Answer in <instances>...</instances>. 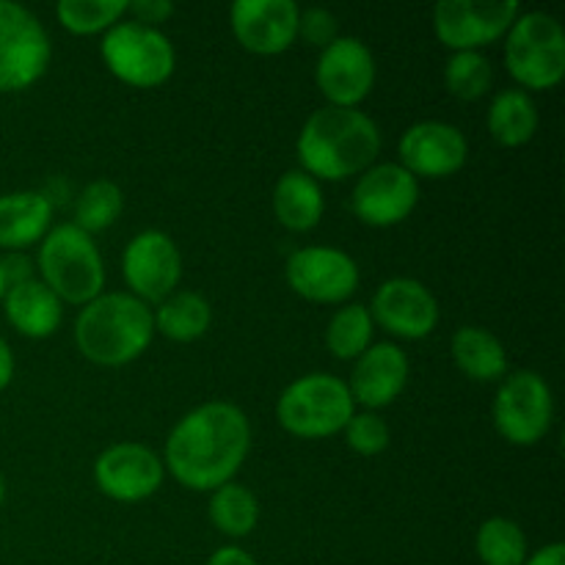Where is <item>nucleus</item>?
I'll list each match as a JSON object with an SVG mask.
<instances>
[{"instance_id":"4","label":"nucleus","mask_w":565,"mask_h":565,"mask_svg":"<svg viewBox=\"0 0 565 565\" xmlns=\"http://www.w3.org/2000/svg\"><path fill=\"white\" fill-rule=\"evenodd\" d=\"M39 270L58 301L86 307L88 301L103 296V254L94 237L75 224H58L44 235L39 246Z\"/></svg>"},{"instance_id":"20","label":"nucleus","mask_w":565,"mask_h":565,"mask_svg":"<svg viewBox=\"0 0 565 565\" xmlns=\"http://www.w3.org/2000/svg\"><path fill=\"white\" fill-rule=\"evenodd\" d=\"M53 221V204L44 193L17 191L0 196V248L22 252L44 241Z\"/></svg>"},{"instance_id":"26","label":"nucleus","mask_w":565,"mask_h":565,"mask_svg":"<svg viewBox=\"0 0 565 565\" xmlns=\"http://www.w3.org/2000/svg\"><path fill=\"white\" fill-rule=\"evenodd\" d=\"M210 522L230 539H246L259 522V502L252 489L235 483H224L210 497Z\"/></svg>"},{"instance_id":"27","label":"nucleus","mask_w":565,"mask_h":565,"mask_svg":"<svg viewBox=\"0 0 565 565\" xmlns=\"http://www.w3.org/2000/svg\"><path fill=\"white\" fill-rule=\"evenodd\" d=\"M475 550L483 565H524L527 561V539L513 519H486L475 539Z\"/></svg>"},{"instance_id":"28","label":"nucleus","mask_w":565,"mask_h":565,"mask_svg":"<svg viewBox=\"0 0 565 565\" xmlns=\"http://www.w3.org/2000/svg\"><path fill=\"white\" fill-rule=\"evenodd\" d=\"M125 210V193L116 182L94 180L81 191L75 202V226L86 235L103 232L119 221Z\"/></svg>"},{"instance_id":"6","label":"nucleus","mask_w":565,"mask_h":565,"mask_svg":"<svg viewBox=\"0 0 565 565\" xmlns=\"http://www.w3.org/2000/svg\"><path fill=\"white\" fill-rule=\"evenodd\" d=\"M508 72L524 88H555L565 75V31L561 20L546 11H527L508 28Z\"/></svg>"},{"instance_id":"34","label":"nucleus","mask_w":565,"mask_h":565,"mask_svg":"<svg viewBox=\"0 0 565 565\" xmlns=\"http://www.w3.org/2000/svg\"><path fill=\"white\" fill-rule=\"evenodd\" d=\"M127 11H132L136 22L154 28L174 14V3H169V0H132V3H127Z\"/></svg>"},{"instance_id":"36","label":"nucleus","mask_w":565,"mask_h":565,"mask_svg":"<svg viewBox=\"0 0 565 565\" xmlns=\"http://www.w3.org/2000/svg\"><path fill=\"white\" fill-rule=\"evenodd\" d=\"M524 565H565V546L561 544V541L541 546L535 555H527Z\"/></svg>"},{"instance_id":"9","label":"nucleus","mask_w":565,"mask_h":565,"mask_svg":"<svg viewBox=\"0 0 565 565\" xmlns=\"http://www.w3.org/2000/svg\"><path fill=\"white\" fill-rule=\"evenodd\" d=\"M494 425L511 445L533 447L550 434L555 397L550 384L533 370H519L502 381L494 397Z\"/></svg>"},{"instance_id":"12","label":"nucleus","mask_w":565,"mask_h":565,"mask_svg":"<svg viewBox=\"0 0 565 565\" xmlns=\"http://www.w3.org/2000/svg\"><path fill=\"white\" fill-rule=\"evenodd\" d=\"M287 285L315 303H342L359 287V265L334 246H307L287 257Z\"/></svg>"},{"instance_id":"10","label":"nucleus","mask_w":565,"mask_h":565,"mask_svg":"<svg viewBox=\"0 0 565 565\" xmlns=\"http://www.w3.org/2000/svg\"><path fill=\"white\" fill-rule=\"evenodd\" d=\"M121 274L132 290L130 296L143 303H160L180 285L182 254L166 232H138L121 254Z\"/></svg>"},{"instance_id":"5","label":"nucleus","mask_w":565,"mask_h":565,"mask_svg":"<svg viewBox=\"0 0 565 565\" xmlns=\"http://www.w3.org/2000/svg\"><path fill=\"white\" fill-rule=\"evenodd\" d=\"M351 390L331 373H309L292 381L276 403V419L298 439H326L345 430L353 417Z\"/></svg>"},{"instance_id":"35","label":"nucleus","mask_w":565,"mask_h":565,"mask_svg":"<svg viewBox=\"0 0 565 565\" xmlns=\"http://www.w3.org/2000/svg\"><path fill=\"white\" fill-rule=\"evenodd\" d=\"M207 565H257V561L241 546H221L210 555Z\"/></svg>"},{"instance_id":"39","label":"nucleus","mask_w":565,"mask_h":565,"mask_svg":"<svg viewBox=\"0 0 565 565\" xmlns=\"http://www.w3.org/2000/svg\"><path fill=\"white\" fill-rule=\"evenodd\" d=\"M3 500H6V480L3 475H0V505H3Z\"/></svg>"},{"instance_id":"2","label":"nucleus","mask_w":565,"mask_h":565,"mask_svg":"<svg viewBox=\"0 0 565 565\" xmlns=\"http://www.w3.org/2000/svg\"><path fill=\"white\" fill-rule=\"evenodd\" d=\"M298 160L315 180L340 182L364 174L381 152V130L364 110L323 105L298 136Z\"/></svg>"},{"instance_id":"29","label":"nucleus","mask_w":565,"mask_h":565,"mask_svg":"<svg viewBox=\"0 0 565 565\" xmlns=\"http://www.w3.org/2000/svg\"><path fill=\"white\" fill-rule=\"evenodd\" d=\"M373 318L362 303H348L337 309L326 329V345L337 359H359L373 342Z\"/></svg>"},{"instance_id":"7","label":"nucleus","mask_w":565,"mask_h":565,"mask_svg":"<svg viewBox=\"0 0 565 565\" xmlns=\"http://www.w3.org/2000/svg\"><path fill=\"white\" fill-rule=\"evenodd\" d=\"M105 66L119 81L138 88L160 86L171 77L177 64L174 44L160 28L141 25L136 20L116 22L108 28L99 44Z\"/></svg>"},{"instance_id":"23","label":"nucleus","mask_w":565,"mask_h":565,"mask_svg":"<svg viewBox=\"0 0 565 565\" xmlns=\"http://www.w3.org/2000/svg\"><path fill=\"white\" fill-rule=\"evenodd\" d=\"M452 359L472 381H497L508 373V353L500 337L480 326H463L452 337Z\"/></svg>"},{"instance_id":"17","label":"nucleus","mask_w":565,"mask_h":565,"mask_svg":"<svg viewBox=\"0 0 565 565\" xmlns=\"http://www.w3.org/2000/svg\"><path fill=\"white\" fill-rule=\"evenodd\" d=\"M401 166L414 177L441 180L463 169L469 154L467 136L450 121L428 119L408 127L397 143Z\"/></svg>"},{"instance_id":"31","label":"nucleus","mask_w":565,"mask_h":565,"mask_svg":"<svg viewBox=\"0 0 565 565\" xmlns=\"http://www.w3.org/2000/svg\"><path fill=\"white\" fill-rule=\"evenodd\" d=\"M127 11V0H61L55 6L58 22L72 33H99L114 28Z\"/></svg>"},{"instance_id":"1","label":"nucleus","mask_w":565,"mask_h":565,"mask_svg":"<svg viewBox=\"0 0 565 565\" xmlns=\"http://www.w3.org/2000/svg\"><path fill=\"white\" fill-rule=\"evenodd\" d=\"M252 447V425L226 401L204 403L188 412L166 441L169 472L185 489L215 491L230 483Z\"/></svg>"},{"instance_id":"19","label":"nucleus","mask_w":565,"mask_h":565,"mask_svg":"<svg viewBox=\"0 0 565 565\" xmlns=\"http://www.w3.org/2000/svg\"><path fill=\"white\" fill-rule=\"evenodd\" d=\"M408 364L406 351L395 342H379L370 345L362 356L356 359L348 390H351L353 403H362L367 408H384L401 397L408 384Z\"/></svg>"},{"instance_id":"16","label":"nucleus","mask_w":565,"mask_h":565,"mask_svg":"<svg viewBox=\"0 0 565 565\" xmlns=\"http://www.w3.org/2000/svg\"><path fill=\"white\" fill-rule=\"evenodd\" d=\"M370 318L403 340H425L439 326V301L423 281L395 276L375 290Z\"/></svg>"},{"instance_id":"18","label":"nucleus","mask_w":565,"mask_h":565,"mask_svg":"<svg viewBox=\"0 0 565 565\" xmlns=\"http://www.w3.org/2000/svg\"><path fill=\"white\" fill-rule=\"evenodd\" d=\"M298 17L292 0H235L230 9L237 42L257 55L285 53L298 39Z\"/></svg>"},{"instance_id":"22","label":"nucleus","mask_w":565,"mask_h":565,"mask_svg":"<svg viewBox=\"0 0 565 565\" xmlns=\"http://www.w3.org/2000/svg\"><path fill=\"white\" fill-rule=\"evenodd\" d=\"M326 210L323 188L307 171H287L274 188V213L285 230L309 232L320 224Z\"/></svg>"},{"instance_id":"32","label":"nucleus","mask_w":565,"mask_h":565,"mask_svg":"<svg viewBox=\"0 0 565 565\" xmlns=\"http://www.w3.org/2000/svg\"><path fill=\"white\" fill-rule=\"evenodd\" d=\"M345 441L359 456H379L390 447V425L375 412L353 414L345 425Z\"/></svg>"},{"instance_id":"30","label":"nucleus","mask_w":565,"mask_h":565,"mask_svg":"<svg viewBox=\"0 0 565 565\" xmlns=\"http://www.w3.org/2000/svg\"><path fill=\"white\" fill-rule=\"evenodd\" d=\"M494 83L491 61L480 50H461L447 58L445 86L458 99H480Z\"/></svg>"},{"instance_id":"24","label":"nucleus","mask_w":565,"mask_h":565,"mask_svg":"<svg viewBox=\"0 0 565 565\" xmlns=\"http://www.w3.org/2000/svg\"><path fill=\"white\" fill-rule=\"evenodd\" d=\"M154 331L174 342H193L207 334L213 323V307L202 292L182 290L171 292L166 301L158 303V312L152 315Z\"/></svg>"},{"instance_id":"21","label":"nucleus","mask_w":565,"mask_h":565,"mask_svg":"<svg viewBox=\"0 0 565 565\" xmlns=\"http://www.w3.org/2000/svg\"><path fill=\"white\" fill-rule=\"evenodd\" d=\"M3 309L14 331L31 340H44L61 326V301L44 281L25 279L6 287Z\"/></svg>"},{"instance_id":"25","label":"nucleus","mask_w":565,"mask_h":565,"mask_svg":"<svg viewBox=\"0 0 565 565\" xmlns=\"http://www.w3.org/2000/svg\"><path fill=\"white\" fill-rule=\"evenodd\" d=\"M539 130V108L524 88H505L491 99L489 132L502 147H522Z\"/></svg>"},{"instance_id":"3","label":"nucleus","mask_w":565,"mask_h":565,"mask_svg":"<svg viewBox=\"0 0 565 565\" xmlns=\"http://www.w3.org/2000/svg\"><path fill=\"white\" fill-rule=\"evenodd\" d=\"M152 337V312L130 292H103L88 301L75 320L77 351L103 367L136 362Z\"/></svg>"},{"instance_id":"11","label":"nucleus","mask_w":565,"mask_h":565,"mask_svg":"<svg viewBox=\"0 0 565 565\" xmlns=\"http://www.w3.org/2000/svg\"><path fill=\"white\" fill-rule=\"evenodd\" d=\"M519 17L516 0H441L434 9V28L441 44L461 53L497 42Z\"/></svg>"},{"instance_id":"14","label":"nucleus","mask_w":565,"mask_h":565,"mask_svg":"<svg viewBox=\"0 0 565 565\" xmlns=\"http://www.w3.org/2000/svg\"><path fill=\"white\" fill-rule=\"evenodd\" d=\"M166 467L149 447L119 441L94 461V483L116 502H141L163 486Z\"/></svg>"},{"instance_id":"8","label":"nucleus","mask_w":565,"mask_h":565,"mask_svg":"<svg viewBox=\"0 0 565 565\" xmlns=\"http://www.w3.org/2000/svg\"><path fill=\"white\" fill-rule=\"evenodd\" d=\"M50 36L36 14L0 0V92H22L47 72Z\"/></svg>"},{"instance_id":"33","label":"nucleus","mask_w":565,"mask_h":565,"mask_svg":"<svg viewBox=\"0 0 565 565\" xmlns=\"http://www.w3.org/2000/svg\"><path fill=\"white\" fill-rule=\"evenodd\" d=\"M337 28H340L337 17L329 9H320V6H312V9L301 11V17H298V36H303L320 50L334 42Z\"/></svg>"},{"instance_id":"15","label":"nucleus","mask_w":565,"mask_h":565,"mask_svg":"<svg viewBox=\"0 0 565 565\" xmlns=\"http://www.w3.org/2000/svg\"><path fill=\"white\" fill-rule=\"evenodd\" d=\"M315 83L329 105L356 108L375 83V58L367 44L356 36H337L329 47L320 50L315 66Z\"/></svg>"},{"instance_id":"13","label":"nucleus","mask_w":565,"mask_h":565,"mask_svg":"<svg viewBox=\"0 0 565 565\" xmlns=\"http://www.w3.org/2000/svg\"><path fill=\"white\" fill-rule=\"evenodd\" d=\"M419 202L417 177L408 174L401 163L370 166L359 174L351 193L353 213L367 226H395L414 213Z\"/></svg>"},{"instance_id":"38","label":"nucleus","mask_w":565,"mask_h":565,"mask_svg":"<svg viewBox=\"0 0 565 565\" xmlns=\"http://www.w3.org/2000/svg\"><path fill=\"white\" fill-rule=\"evenodd\" d=\"M6 296V276H3V268H0V301H3Z\"/></svg>"},{"instance_id":"37","label":"nucleus","mask_w":565,"mask_h":565,"mask_svg":"<svg viewBox=\"0 0 565 565\" xmlns=\"http://www.w3.org/2000/svg\"><path fill=\"white\" fill-rule=\"evenodd\" d=\"M14 379V353H11L9 342L0 337V392L11 384Z\"/></svg>"}]
</instances>
